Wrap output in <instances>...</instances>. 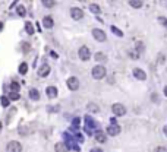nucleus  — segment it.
<instances>
[{
	"label": "nucleus",
	"mask_w": 167,
	"mask_h": 152,
	"mask_svg": "<svg viewBox=\"0 0 167 152\" xmlns=\"http://www.w3.org/2000/svg\"><path fill=\"white\" fill-rule=\"evenodd\" d=\"M106 76V68L104 66H95L92 69V78L94 79H103Z\"/></svg>",
	"instance_id": "obj_1"
},
{
	"label": "nucleus",
	"mask_w": 167,
	"mask_h": 152,
	"mask_svg": "<svg viewBox=\"0 0 167 152\" xmlns=\"http://www.w3.org/2000/svg\"><path fill=\"white\" fill-rule=\"evenodd\" d=\"M6 151L7 152H22V145L19 142H16V140H12V142L7 143Z\"/></svg>",
	"instance_id": "obj_2"
},
{
	"label": "nucleus",
	"mask_w": 167,
	"mask_h": 152,
	"mask_svg": "<svg viewBox=\"0 0 167 152\" xmlns=\"http://www.w3.org/2000/svg\"><path fill=\"white\" fill-rule=\"evenodd\" d=\"M79 59L84 60V62H86V60H89V57H91V53H89V48L86 47V46H82L81 48H79Z\"/></svg>",
	"instance_id": "obj_3"
},
{
	"label": "nucleus",
	"mask_w": 167,
	"mask_h": 152,
	"mask_svg": "<svg viewBox=\"0 0 167 152\" xmlns=\"http://www.w3.org/2000/svg\"><path fill=\"white\" fill-rule=\"evenodd\" d=\"M112 110H113V113H115L116 116H125V114H126V108H125L123 104H113Z\"/></svg>",
	"instance_id": "obj_4"
},
{
	"label": "nucleus",
	"mask_w": 167,
	"mask_h": 152,
	"mask_svg": "<svg viewBox=\"0 0 167 152\" xmlns=\"http://www.w3.org/2000/svg\"><path fill=\"white\" fill-rule=\"evenodd\" d=\"M70 16L73 18L75 21H79V19L84 18V10L79 9V7H72L70 9Z\"/></svg>",
	"instance_id": "obj_5"
},
{
	"label": "nucleus",
	"mask_w": 167,
	"mask_h": 152,
	"mask_svg": "<svg viewBox=\"0 0 167 152\" xmlns=\"http://www.w3.org/2000/svg\"><path fill=\"white\" fill-rule=\"evenodd\" d=\"M120 132H122V129H120V126L116 124V123H113V124H110V126L107 127V133L110 136H117Z\"/></svg>",
	"instance_id": "obj_6"
},
{
	"label": "nucleus",
	"mask_w": 167,
	"mask_h": 152,
	"mask_svg": "<svg viewBox=\"0 0 167 152\" xmlns=\"http://www.w3.org/2000/svg\"><path fill=\"white\" fill-rule=\"evenodd\" d=\"M92 37L95 38V41H100V43H103V41H106V32L103 31V29H92Z\"/></svg>",
	"instance_id": "obj_7"
},
{
	"label": "nucleus",
	"mask_w": 167,
	"mask_h": 152,
	"mask_svg": "<svg viewBox=\"0 0 167 152\" xmlns=\"http://www.w3.org/2000/svg\"><path fill=\"white\" fill-rule=\"evenodd\" d=\"M66 84H67V88H69V89H72V91H76V89L79 88V81H78V79H76L75 76L69 78Z\"/></svg>",
	"instance_id": "obj_8"
},
{
	"label": "nucleus",
	"mask_w": 167,
	"mask_h": 152,
	"mask_svg": "<svg viewBox=\"0 0 167 152\" xmlns=\"http://www.w3.org/2000/svg\"><path fill=\"white\" fill-rule=\"evenodd\" d=\"M54 151L56 152H69V146H67L65 142H59V143H56Z\"/></svg>",
	"instance_id": "obj_9"
},
{
	"label": "nucleus",
	"mask_w": 167,
	"mask_h": 152,
	"mask_svg": "<svg viewBox=\"0 0 167 152\" xmlns=\"http://www.w3.org/2000/svg\"><path fill=\"white\" fill-rule=\"evenodd\" d=\"M134 76L136 79H139V81H145V79H147V75H145V72H144L142 69H135Z\"/></svg>",
	"instance_id": "obj_10"
},
{
	"label": "nucleus",
	"mask_w": 167,
	"mask_h": 152,
	"mask_svg": "<svg viewBox=\"0 0 167 152\" xmlns=\"http://www.w3.org/2000/svg\"><path fill=\"white\" fill-rule=\"evenodd\" d=\"M49 73H50V66L49 65H43L41 68L38 69V76H41V78L47 76Z\"/></svg>",
	"instance_id": "obj_11"
},
{
	"label": "nucleus",
	"mask_w": 167,
	"mask_h": 152,
	"mask_svg": "<svg viewBox=\"0 0 167 152\" xmlns=\"http://www.w3.org/2000/svg\"><path fill=\"white\" fill-rule=\"evenodd\" d=\"M46 94H47L49 98H56V97H57V88H56V86H49V88L46 89Z\"/></svg>",
	"instance_id": "obj_12"
},
{
	"label": "nucleus",
	"mask_w": 167,
	"mask_h": 152,
	"mask_svg": "<svg viewBox=\"0 0 167 152\" xmlns=\"http://www.w3.org/2000/svg\"><path fill=\"white\" fill-rule=\"evenodd\" d=\"M43 25H44L47 29L53 28V25H54V22H53V18H51V16H44V19H43Z\"/></svg>",
	"instance_id": "obj_13"
},
{
	"label": "nucleus",
	"mask_w": 167,
	"mask_h": 152,
	"mask_svg": "<svg viewBox=\"0 0 167 152\" xmlns=\"http://www.w3.org/2000/svg\"><path fill=\"white\" fill-rule=\"evenodd\" d=\"M94 136H95V140H97V142H100V143H104V142L107 140V136L104 135L103 132H97Z\"/></svg>",
	"instance_id": "obj_14"
},
{
	"label": "nucleus",
	"mask_w": 167,
	"mask_h": 152,
	"mask_svg": "<svg viewBox=\"0 0 167 152\" xmlns=\"http://www.w3.org/2000/svg\"><path fill=\"white\" fill-rule=\"evenodd\" d=\"M86 110L91 111V113H98V111H100V107H98L97 104H94V102H89L88 107H86Z\"/></svg>",
	"instance_id": "obj_15"
},
{
	"label": "nucleus",
	"mask_w": 167,
	"mask_h": 152,
	"mask_svg": "<svg viewBox=\"0 0 167 152\" xmlns=\"http://www.w3.org/2000/svg\"><path fill=\"white\" fill-rule=\"evenodd\" d=\"M30 98L34 100V101H37V100H40V92L37 91V89H30Z\"/></svg>",
	"instance_id": "obj_16"
},
{
	"label": "nucleus",
	"mask_w": 167,
	"mask_h": 152,
	"mask_svg": "<svg viewBox=\"0 0 167 152\" xmlns=\"http://www.w3.org/2000/svg\"><path fill=\"white\" fill-rule=\"evenodd\" d=\"M129 6H132L135 9H139V7H142V1L141 0H129Z\"/></svg>",
	"instance_id": "obj_17"
},
{
	"label": "nucleus",
	"mask_w": 167,
	"mask_h": 152,
	"mask_svg": "<svg viewBox=\"0 0 167 152\" xmlns=\"http://www.w3.org/2000/svg\"><path fill=\"white\" fill-rule=\"evenodd\" d=\"M25 31H27V34L30 35L34 34V25L31 22H25Z\"/></svg>",
	"instance_id": "obj_18"
},
{
	"label": "nucleus",
	"mask_w": 167,
	"mask_h": 152,
	"mask_svg": "<svg viewBox=\"0 0 167 152\" xmlns=\"http://www.w3.org/2000/svg\"><path fill=\"white\" fill-rule=\"evenodd\" d=\"M94 59H95L97 62H103V60H106V59H107V56H106L104 53H101V51H100V53H95Z\"/></svg>",
	"instance_id": "obj_19"
},
{
	"label": "nucleus",
	"mask_w": 167,
	"mask_h": 152,
	"mask_svg": "<svg viewBox=\"0 0 167 152\" xmlns=\"http://www.w3.org/2000/svg\"><path fill=\"white\" fill-rule=\"evenodd\" d=\"M28 72V66H27V63H21V66H19V73L21 75H25Z\"/></svg>",
	"instance_id": "obj_20"
},
{
	"label": "nucleus",
	"mask_w": 167,
	"mask_h": 152,
	"mask_svg": "<svg viewBox=\"0 0 167 152\" xmlns=\"http://www.w3.org/2000/svg\"><path fill=\"white\" fill-rule=\"evenodd\" d=\"M89 9H91V12H92V13H100L101 12V9H100V6H98V4H91V6H89Z\"/></svg>",
	"instance_id": "obj_21"
},
{
	"label": "nucleus",
	"mask_w": 167,
	"mask_h": 152,
	"mask_svg": "<svg viewBox=\"0 0 167 152\" xmlns=\"http://www.w3.org/2000/svg\"><path fill=\"white\" fill-rule=\"evenodd\" d=\"M43 4H44L46 7H53V6L56 4V1H54V0H43Z\"/></svg>",
	"instance_id": "obj_22"
},
{
	"label": "nucleus",
	"mask_w": 167,
	"mask_h": 152,
	"mask_svg": "<svg viewBox=\"0 0 167 152\" xmlns=\"http://www.w3.org/2000/svg\"><path fill=\"white\" fill-rule=\"evenodd\" d=\"M16 12H18L19 16H25V7H24V6H18Z\"/></svg>",
	"instance_id": "obj_23"
},
{
	"label": "nucleus",
	"mask_w": 167,
	"mask_h": 152,
	"mask_svg": "<svg viewBox=\"0 0 167 152\" xmlns=\"http://www.w3.org/2000/svg\"><path fill=\"white\" fill-rule=\"evenodd\" d=\"M7 98H9V100H13V101H16V100H19V94H18V92H10Z\"/></svg>",
	"instance_id": "obj_24"
},
{
	"label": "nucleus",
	"mask_w": 167,
	"mask_h": 152,
	"mask_svg": "<svg viewBox=\"0 0 167 152\" xmlns=\"http://www.w3.org/2000/svg\"><path fill=\"white\" fill-rule=\"evenodd\" d=\"M10 89H12V92H18L19 91V84L18 82H12L10 84Z\"/></svg>",
	"instance_id": "obj_25"
},
{
	"label": "nucleus",
	"mask_w": 167,
	"mask_h": 152,
	"mask_svg": "<svg viewBox=\"0 0 167 152\" xmlns=\"http://www.w3.org/2000/svg\"><path fill=\"white\" fill-rule=\"evenodd\" d=\"M1 105L3 107H9V98L7 97H1Z\"/></svg>",
	"instance_id": "obj_26"
},
{
	"label": "nucleus",
	"mask_w": 167,
	"mask_h": 152,
	"mask_svg": "<svg viewBox=\"0 0 167 152\" xmlns=\"http://www.w3.org/2000/svg\"><path fill=\"white\" fill-rule=\"evenodd\" d=\"M142 50H144V44L141 41H136V51L139 53V51H142Z\"/></svg>",
	"instance_id": "obj_27"
},
{
	"label": "nucleus",
	"mask_w": 167,
	"mask_h": 152,
	"mask_svg": "<svg viewBox=\"0 0 167 152\" xmlns=\"http://www.w3.org/2000/svg\"><path fill=\"white\" fill-rule=\"evenodd\" d=\"M85 120H86V121H88V123H86V124H88V127H94V126H95V123H94V121H92V118L86 117V118H85Z\"/></svg>",
	"instance_id": "obj_28"
},
{
	"label": "nucleus",
	"mask_w": 167,
	"mask_h": 152,
	"mask_svg": "<svg viewBox=\"0 0 167 152\" xmlns=\"http://www.w3.org/2000/svg\"><path fill=\"white\" fill-rule=\"evenodd\" d=\"M158 21H160V23H161V25H164V26L167 28V19H166V18L160 16V18H158Z\"/></svg>",
	"instance_id": "obj_29"
},
{
	"label": "nucleus",
	"mask_w": 167,
	"mask_h": 152,
	"mask_svg": "<svg viewBox=\"0 0 167 152\" xmlns=\"http://www.w3.org/2000/svg\"><path fill=\"white\" fill-rule=\"evenodd\" d=\"M112 31H113V32H115L116 35H119V37H122V35H123V34H122V31H119L116 26H112Z\"/></svg>",
	"instance_id": "obj_30"
},
{
	"label": "nucleus",
	"mask_w": 167,
	"mask_h": 152,
	"mask_svg": "<svg viewBox=\"0 0 167 152\" xmlns=\"http://www.w3.org/2000/svg\"><path fill=\"white\" fill-rule=\"evenodd\" d=\"M154 152H167V149L164 146H157V148L154 149Z\"/></svg>",
	"instance_id": "obj_31"
},
{
	"label": "nucleus",
	"mask_w": 167,
	"mask_h": 152,
	"mask_svg": "<svg viewBox=\"0 0 167 152\" xmlns=\"http://www.w3.org/2000/svg\"><path fill=\"white\" fill-rule=\"evenodd\" d=\"M22 50L28 51V50H30V44H25V43H24V44H22Z\"/></svg>",
	"instance_id": "obj_32"
},
{
	"label": "nucleus",
	"mask_w": 167,
	"mask_h": 152,
	"mask_svg": "<svg viewBox=\"0 0 167 152\" xmlns=\"http://www.w3.org/2000/svg\"><path fill=\"white\" fill-rule=\"evenodd\" d=\"M151 98H152V101H158V97H157V94H152V95H151Z\"/></svg>",
	"instance_id": "obj_33"
},
{
	"label": "nucleus",
	"mask_w": 167,
	"mask_h": 152,
	"mask_svg": "<svg viewBox=\"0 0 167 152\" xmlns=\"http://www.w3.org/2000/svg\"><path fill=\"white\" fill-rule=\"evenodd\" d=\"M73 126H79V118H75L73 120Z\"/></svg>",
	"instance_id": "obj_34"
},
{
	"label": "nucleus",
	"mask_w": 167,
	"mask_h": 152,
	"mask_svg": "<svg viewBox=\"0 0 167 152\" xmlns=\"http://www.w3.org/2000/svg\"><path fill=\"white\" fill-rule=\"evenodd\" d=\"M89 152H103V151H101L100 148H94V149H91Z\"/></svg>",
	"instance_id": "obj_35"
},
{
	"label": "nucleus",
	"mask_w": 167,
	"mask_h": 152,
	"mask_svg": "<svg viewBox=\"0 0 167 152\" xmlns=\"http://www.w3.org/2000/svg\"><path fill=\"white\" fill-rule=\"evenodd\" d=\"M164 95L167 97V86H164Z\"/></svg>",
	"instance_id": "obj_36"
},
{
	"label": "nucleus",
	"mask_w": 167,
	"mask_h": 152,
	"mask_svg": "<svg viewBox=\"0 0 167 152\" xmlns=\"http://www.w3.org/2000/svg\"><path fill=\"white\" fill-rule=\"evenodd\" d=\"M1 29H3V23L0 22V31H1Z\"/></svg>",
	"instance_id": "obj_37"
},
{
	"label": "nucleus",
	"mask_w": 167,
	"mask_h": 152,
	"mask_svg": "<svg viewBox=\"0 0 167 152\" xmlns=\"http://www.w3.org/2000/svg\"><path fill=\"white\" fill-rule=\"evenodd\" d=\"M164 133H166V135H167V127H164Z\"/></svg>",
	"instance_id": "obj_38"
},
{
	"label": "nucleus",
	"mask_w": 167,
	"mask_h": 152,
	"mask_svg": "<svg viewBox=\"0 0 167 152\" xmlns=\"http://www.w3.org/2000/svg\"><path fill=\"white\" fill-rule=\"evenodd\" d=\"M0 129H1V121H0Z\"/></svg>",
	"instance_id": "obj_39"
}]
</instances>
